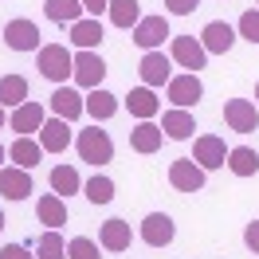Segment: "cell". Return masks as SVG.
Segmentation results:
<instances>
[{"mask_svg": "<svg viewBox=\"0 0 259 259\" xmlns=\"http://www.w3.org/2000/svg\"><path fill=\"white\" fill-rule=\"evenodd\" d=\"M228 169H232L236 177H255V173H259V153L251 146L228 149Z\"/></svg>", "mask_w": 259, "mask_h": 259, "instance_id": "cell-26", "label": "cell"}, {"mask_svg": "<svg viewBox=\"0 0 259 259\" xmlns=\"http://www.w3.org/2000/svg\"><path fill=\"white\" fill-rule=\"evenodd\" d=\"M35 63H39V75L51 82H59L63 87L67 75H75V55L63 48V44H44L39 55H35Z\"/></svg>", "mask_w": 259, "mask_h": 259, "instance_id": "cell-1", "label": "cell"}, {"mask_svg": "<svg viewBox=\"0 0 259 259\" xmlns=\"http://www.w3.org/2000/svg\"><path fill=\"white\" fill-rule=\"evenodd\" d=\"M165 91H169V102H173V106L189 110V106H196V102L204 98V82L196 79L193 71H185V75H173V79L165 82Z\"/></svg>", "mask_w": 259, "mask_h": 259, "instance_id": "cell-3", "label": "cell"}, {"mask_svg": "<svg viewBox=\"0 0 259 259\" xmlns=\"http://www.w3.org/2000/svg\"><path fill=\"white\" fill-rule=\"evenodd\" d=\"M255 106H259V82H255Z\"/></svg>", "mask_w": 259, "mask_h": 259, "instance_id": "cell-41", "label": "cell"}, {"mask_svg": "<svg viewBox=\"0 0 259 259\" xmlns=\"http://www.w3.org/2000/svg\"><path fill=\"white\" fill-rule=\"evenodd\" d=\"M75 149H79V157L87 165H106V161H114V142H110V134H106V130H98V122L91 130H82V134H79Z\"/></svg>", "mask_w": 259, "mask_h": 259, "instance_id": "cell-2", "label": "cell"}, {"mask_svg": "<svg viewBox=\"0 0 259 259\" xmlns=\"http://www.w3.org/2000/svg\"><path fill=\"white\" fill-rule=\"evenodd\" d=\"M82 8H87V12L98 20V12H106V8H110V0H82Z\"/></svg>", "mask_w": 259, "mask_h": 259, "instance_id": "cell-38", "label": "cell"}, {"mask_svg": "<svg viewBox=\"0 0 259 259\" xmlns=\"http://www.w3.org/2000/svg\"><path fill=\"white\" fill-rule=\"evenodd\" d=\"M35 212H39V224H48V228H63L67 224V200L59 193H44L35 200Z\"/></svg>", "mask_w": 259, "mask_h": 259, "instance_id": "cell-24", "label": "cell"}, {"mask_svg": "<svg viewBox=\"0 0 259 259\" xmlns=\"http://www.w3.org/2000/svg\"><path fill=\"white\" fill-rule=\"evenodd\" d=\"M169 185L177 193H200L204 189V169L193 157H177V161L169 165Z\"/></svg>", "mask_w": 259, "mask_h": 259, "instance_id": "cell-6", "label": "cell"}, {"mask_svg": "<svg viewBox=\"0 0 259 259\" xmlns=\"http://www.w3.org/2000/svg\"><path fill=\"white\" fill-rule=\"evenodd\" d=\"M35 259H67V243L59 236V228H48L39 243H35Z\"/></svg>", "mask_w": 259, "mask_h": 259, "instance_id": "cell-30", "label": "cell"}, {"mask_svg": "<svg viewBox=\"0 0 259 259\" xmlns=\"http://www.w3.org/2000/svg\"><path fill=\"white\" fill-rule=\"evenodd\" d=\"M67 259H102V255H98V243H95V240L75 236V240L67 243Z\"/></svg>", "mask_w": 259, "mask_h": 259, "instance_id": "cell-33", "label": "cell"}, {"mask_svg": "<svg viewBox=\"0 0 259 259\" xmlns=\"http://www.w3.org/2000/svg\"><path fill=\"white\" fill-rule=\"evenodd\" d=\"M200 44H204L208 55H228L232 44H236V28L224 24V20H212V24H204V32H200Z\"/></svg>", "mask_w": 259, "mask_h": 259, "instance_id": "cell-15", "label": "cell"}, {"mask_svg": "<svg viewBox=\"0 0 259 259\" xmlns=\"http://www.w3.org/2000/svg\"><path fill=\"white\" fill-rule=\"evenodd\" d=\"M243 243H247V251L259 255V220H251V224L243 228Z\"/></svg>", "mask_w": 259, "mask_h": 259, "instance_id": "cell-37", "label": "cell"}, {"mask_svg": "<svg viewBox=\"0 0 259 259\" xmlns=\"http://www.w3.org/2000/svg\"><path fill=\"white\" fill-rule=\"evenodd\" d=\"M0 193H4V200H28L32 196V169L4 165L0 169Z\"/></svg>", "mask_w": 259, "mask_h": 259, "instance_id": "cell-11", "label": "cell"}, {"mask_svg": "<svg viewBox=\"0 0 259 259\" xmlns=\"http://www.w3.org/2000/svg\"><path fill=\"white\" fill-rule=\"evenodd\" d=\"M240 35L247 44H259V8H247L240 16Z\"/></svg>", "mask_w": 259, "mask_h": 259, "instance_id": "cell-34", "label": "cell"}, {"mask_svg": "<svg viewBox=\"0 0 259 259\" xmlns=\"http://www.w3.org/2000/svg\"><path fill=\"white\" fill-rule=\"evenodd\" d=\"M39 146L44 153H63L71 146V130H67V118H48L44 130H39Z\"/></svg>", "mask_w": 259, "mask_h": 259, "instance_id": "cell-20", "label": "cell"}, {"mask_svg": "<svg viewBox=\"0 0 259 259\" xmlns=\"http://www.w3.org/2000/svg\"><path fill=\"white\" fill-rule=\"evenodd\" d=\"M0 232H4V212H0Z\"/></svg>", "mask_w": 259, "mask_h": 259, "instance_id": "cell-42", "label": "cell"}, {"mask_svg": "<svg viewBox=\"0 0 259 259\" xmlns=\"http://www.w3.org/2000/svg\"><path fill=\"white\" fill-rule=\"evenodd\" d=\"M82 189H87V200H91V204H110L114 200V181L110 177H91Z\"/></svg>", "mask_w": 259, "mask_h": 259, "instance_id": "cell-32", "label": "cell"}, {"mask_svg": "<svg viewBox=\"0 0 259 259\" xmlns=\"http://www.w3.org/2000/svg\"><path fill=\"white\" fill-rule=\"evenodd\" d=\"M102 79H106L102 55L98 51H79L75 55V82H79L82 91H95V87H102Z\"/></svg>", "mask_w": 259, "mask_h": 259, "instance_id": "cell-9", "label": "cell"}, {"mask_svg": "<svg viewBox=\"0 0 259 259\" xmlns=\"http://www.w3.org/2000/svg\"><path fill=\"white\" fill-rule=\"evenodd\" d=\"M0 259H35L24 243H4V251H0Z\"/></svg>", "mask_w": 259, "mask_h": 259, "instance_id": "cell-36", "label": "cell"}, {"mask_svg": "<svg viewBox=\"0 0 259 259\" xmlns=\"http://www.w3.org/2000/svg\"><path fill=\"white\" fill-rule=\"evenodd\" d=\"M8 157H12L20 169H35L39 157H44V146H39L35 138H16V142L8 146Z\"/></svg>", "mask_w": 259, "mask_h": 259, "instance_id": "cell-25", "label": "cell"}, {"mask_svg": "<svg viewBox=\"0 0 259 259\" xmlns=\"http://www.w3.org/2000/svg\"><path fill=\"white\" fill-rule=\"evenodd\" d=\"M173 59H177L181 67H189V71H200V67L208 63V51H204V44L200 39H193V35H177L173 39Z\"/></svg>", "mask_w": 259, "mask_h": 259, "instance_id": "cell-16", "label": "cell"}, {"mask_svg": "<svg viewBox=\"0 0 259 259\" xmlns=\"http://www.w3.org/2000/svg\"><path fill=\"white\" fill-rule=\"evenodd\" d=\"M51 110H55V118L75 122L79 114H87V102H82L79 91H71V87H55V95H51Z\"/></svg>", "mask_w": 259, "mask_h": 259, "instance_id": "cell-19", "label": "cell"}, {"mask_svg": "<svg viewBox=\"0 0 259 259\" xmlns=\"http://www.w3.org/2000/svg\"><path fill=\"white\" fill-rule=\"evenodd\" d=\"M138 75H142V87L153 91V87L173 79V63H169V55H161V51H146L142 63H138Z\"/></svg>", "mask_w": 259, "mask_h": 259, "instance_id": "cell-10", "label": "cell"}, {"mask_svg": "<svg viewBox=\"0 0 259 259\" xmlns=\"http://www.w3.org/2000/svg\"><path fill=\"white\" fill-rule=\"evenodd\" d=\"M126 106H130V114H134L138 122H153V114L161 110V98L153 95L149 87H134L126 95Z\"/></svg>", "mask_w": 259, "mask_h": 259, "instance_id": "cell-18", "label": "cell"}, {"mask_svg": "<svg viewBox=\"0 0 259 259\" xmlns=\"http://www.w3.org/2000/svg\"><path fill=\"white\" fill-rule=\"evenodd\" d=\"M130 243H134V228L126 220H106V224L98 228V247L102 251H130Z\"/></svg>", "mask_w": 259, "mask_h": 259, "instance_id": "cell-14", "label": "cell"}, {"mask_svg": "<svg viewBox=\"0 0 259 259\" xmlns=\"http://www.w3.org/2000/svg\"><path fill=\"white\" fill-rule=\"evenodd\" d=\"M28 102V79L24 75H4L0 79V106H24Z\"/></svg>", "mask_w": 259, "mask_h": 259, "instance_id": "cell-28", "label": "cell"}, {"mask_svg": "<svg viewBox=\"0 0 259 259\" xmlns=\"http://www.w3.org/2000/svg\"><path fill=\"white\" fill-rule=\"evenodd\" d=\"M44 122H48V118H44V106H39V102H32V98H28L24 106H16V110H12V118H8V126L16 130L20 138L39 134V130H44Z\"/></svg>", "mask_w": 259, "mask_h": 259, "instance_id": "cell-12", "label": "cell"}, {"mask_svg": "<svg viewBox=\"0 0 259 259\" xmlns=\"http://www.w3.org/2000/svg\"><path fill=\"white\" fill-rule=\"evenodd\" d=\"M82 0H44V16L55 20V24H75L82 20Z\"/></svg>", "mask_w": 259, "mask_h": 259, "instance_id": "cell-27", "label": "cell"}, {"mask_svg": "<svg viewBox=\"0 0 259 259\" xmlns=\"http://www.w3.org/2000/svg\"><path fill=\"white\" fill-rule=\"evenodd\" d=\"M82 102H87V114H91L95 122H110L114 114H118V106H122V102H118V95L102 91V87L87 91V98H82Z\"/></svg>", "mask_w": 259, "mask_h": 259, "instance_id": "cell-21", "label": "cell"}, {"mask_svg": "<svg viewBox=\"0 0 259 259\" xmlns=\"http://www.w3.org/2000/svg\"><path fill=\"white\" fill-rule=\"evenodd\" d=\"M110 24L114 28H130L134 32V24L142 20V8H138V0H110Z\"/></svg>", "mask_w": 259, "mask_h": 259, "instance_id": "cell-29", "label": "cell"}, {"mask_svg": "<svg viewBox=\"0 0 259 259\" xmlns=\"http://www.w3.org/2000/svg\"><path fill=\"white\" fill-rule=\"evenodd\" d=\"M0 169H4V146H0Z\"/></svg>", "mask_w": 259, "mask_h": 259, "instance_id": "cell-40", "label": "cell"}, {"mask_svg": "<svg viewBox=\"0 0 259 259\" xmlns=\"http://www.w3.org/2000/svg\"><path fill=\"white\" fill-rule=\"evenodd\" d=\"M224 122H228V130H236V134H251V130H259V106L251 98H228L224 102Z\"/></svg>", "mask_w": 259, "mask_h": 259, "instance_id": "cell-4", "label": "cell"}, {"mask_svg": "<svg viewBox=\"0 0 259 259\" xmlns=\"http://www.w3.org/2000/svg\"><path fill=\"white\" fill-rule=\"evenodd\" d=\"M173 236H177V228H173V220H169L165 212H149L146 220H142V240H146L149 247H169Z\"/></svg>", "mask_w": 259, "mask_h": 259, "instance_id": "cell-13", "label": "cell"}, {"mask_svg": "<svg viewBox=\"0 0 259 259\" xmlns=\"http://www.w3.org/2000/svg\"><path fill=\"white\" fill-rule=\"evenodd\" d=\"M79 189H82V181L71 165H55V169H51V193L71 196V193H79Z\"/></svg>", "mask_w": 259, "mask_h": 259, "instance_id": "cell-31", "label": "cell"}, {"mask_svg": "<svg viewBox=\"0 0 259 259\" xmlns=\"http://www.w3.org/2000/svg\"><path fill=\"white\" fill-rule=\"evenodd\" d=\"M161 130H165V138H173V142H185V138H193V114L189 110H181V106H173V110H165L161 114Z\"/></svg>", "mask_w": 259, "mask_h": 259, "instance_id": "cell-22", "label": "cell"}, {"mask_svg": "<svg viewBox=\"0 0 259 259\" xmlns=\"http://www.w3.org/2000/svg\"><path fill=\"white\" fill-rule=\"evenodd\" d=\"M169 39V20L165 16H142L134 24V44L142 51H157Z\"/></svg>", "mask_w": 259, "mask_h": 259, "instance_id": "cell-7", "label": "cell"}, {"mask_svg": "<svg viewBox=\"0 0 259 259\" xmlns=\"http://www.w3.org/2000/svg\"><path fill=\"white\" fill-rule=\"evenodd\" d=\"M165 142V130L157 126V122H138V126L130 130V146H134V153H157Z\"/></svg>", "mask_w": 259, "mask_h": 259, "instance_id": "cell-17", "label": "cell"}, {"mask_svg": "<svg viewBox=\"0 0 259 259\" xmlns=\"http://www.w3.org/2000/svg\"><path fill=\"white\" fill-rule=\"evenodd\" d=\"M71 44L79 51H95L98 44H102V24H98L95 16H82L71 24Z\"/></svg>", "mask_w": 259, "mask_h": 259, "instance_id": "cell-23", "label": "cell"}, {"mask_svg": "<svg viewBox=\"0 0 259 259\" xmlns=\"http://www.w3.org/2000/svg\"><path fill=\"white\" fill-rule=\"evenodd\" d=\"M0 130H4V106H0Z\"/></svg>", "mask_w": 259, "mask_h": 259, "instance_id": "cell-39", "label": "cell"}, {"mask_svg": "<svg viewBox=\"0 0 259 259\" xmlns=\"http://www.w3.org/2000/svg\"><path fill=\"white\" fill-rule=\"evenodd\" d=\"M4 44L12 51H39V28H35V20H8L4 24Z\"/></svg>", "mask_w": 259, "mask_h": 259, "instance_id": "cell-8", "label": "cell"}, {"mask_svg": "<svg viewBox=\"0 0 259 259\" xmlns=\"http://www.w3.org/2000/svg\"><path fill=\"white\" fill-rule=\"evenodd\" d=\"M165 8H169L173 16H189V12L200 8V0H165Z\"/></svg>", "mask_w": 259, "mask_h": 259, "instance_id": "cell-35", "label": "cell"}, {"mask_svg": "<svg viewBox=\"0 0 259 259\" xmlns=\"http://www.w3.org/2000/svg\"><path fill=\"white\" fill-rule=\"evenodd\" d=\"M193 161L208 173V169H224L228 165V146H224V138H216V134H200L196 138V146H193Z\"/></svg>", "mask_w": 259, "mask_h": 259, "instance_id": "cell-5", "label": "cell"}]
</instances>
